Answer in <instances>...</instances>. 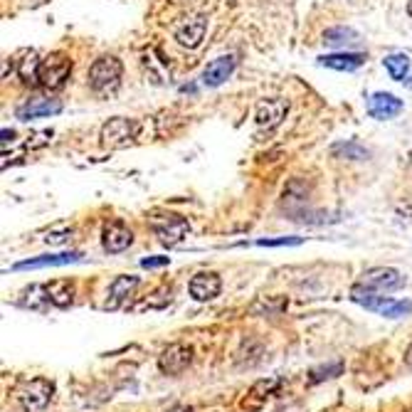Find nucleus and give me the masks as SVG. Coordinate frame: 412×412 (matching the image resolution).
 I'll list each match as a JSON object with an SVG mask.
<instances>
[{"mask_svg": "<svg viewBox=\"0 0 412 412\" xmlns=\"http://www.w3.org/2000/svg\"><path fill=\"white\" fill-rule=\"evenodd\" d=\"M15 398H18L20 407L25 412H45L50 407L54 398V383L50 378H28L18 385L15 390Z\"/></svg>", "mask_w": 412, "mask_h": 412, "instance_id": "f257e3e1", "label": "nucleus"}, {"mask_svg": "<svg viewBox=\"0 0 412 412\" xmlns=\"http://www.w3.org/2000/svg\"><path fill=\"white\" fill-rule=\"evenodd\" d=\"M121 74H124V65L121 59L114 54H104V57L94 59V65L89 67V87L96 94H114L121 84Z\"/></svg>", "mask_w": 412, "mask_h": 412, "instance_id": "f03ea898", "label": "nucleus"}, {"mask_svg": "<svg viewBox=\"0 0 412 412\" xmlns=\"http://www.w3.org/2000/svg\"><path fill=\"white\" fill-rule=\"evenodd\" d=\"M148 223H151L154 235L158 237V242L165 245V247L181 245L190 232V223L185 218H181V215H176V212H154Z\"/></svg>", "mask_w": 412, "mask_h": 412, "instance_id": "7ed1b4c3", "label": "nucleus"}, {"mask_svg": "<svg viewBox=\"0 0 412 412\" xmlns=\"http://www.w3.org/2000/svg\"><path fill=\"white\" fill-rule=\"evenodd\" d=\"M72 74V59L65 52H52L42 59L40 65V84L50 92H57L67 84Z\"/></svg>", "mask_w": 412, "mask_h": 412, "instance_id": "20e7f679", "label": "nucleus"}, {"mask_svg": "<svg viewBox=\"0 0 412 412\" xmlns=\"http://www.w3.org/2000/svg\"><path fill=\"white\" fill-rule=\"evenodd\" d=\"M138 134V121L124 116H114L101 126V143L106 148H121L131 143Z\"/></svg>", "mask_w": 412, "mask_h": 412, "instance_id": "39448f33", "label": "nucleus"}, {"mask_svg": "<svg viewBox=\"0 0 412 412\" xmlns=\"http://www.w3.org/2000/svg\"><path fill=\"white\" fill-rule=\"evenodd\" d=\"M358 284L373 289L378 294H388V291H398L405 287V277H402V271L393 269V267H373V269L363 271Z\"/></svg>", "mask_w": 412, "mask_h": 412, "instance_id": "423d86ee", "label": "nucleus"}, {"mask_svg": "<svg viewBox=\"0 0 412 412\" xmlns=\"http://www.w3.org/2000/svg\"><path fill=\"white\" fill-rule=\"evenodd\" d=\"M193 363V348L188 343H171L158 356V368L163 375H181Z\"/></svg>", "mask_w": 412, "mask_h": 412, "instance_id": "0eeeda50", "label": "nucleus"}, {"mask_svg": "<svg viewBox=\"0 0 412 412\" xmlns=\"http://www.w3.org/2000/svg\"><path fill=\"white\" fill-rule=\"evenodd\" d=\"M134 242V232L126 227L124 220H112V223L104 225L101 230V247L109 254H121L131 247Z\"/></svg>", "mask_w": 412, "mask_h": 412, "instance_id": "6e6552de", "label": "nucleus"}, {"mask_svg": "<svg viewBox=\"0 0 412 412\" xmlns=\"http://www.w3.org/2000/svg\"><path fill=\"white\" fill-rule=\"evenodd\" d=\"M205 30H207V20L203 18V15H193V18H185L183 23H178L176 30H173V35H176L181 48L193 50L203 42Z\"/></svg>", "mask_w": 412, "mask_h": 412, "instance_id": "1a4fd4ad", "label": "nucleus"}, {"mask_svg": "<svg viewBox=\"0 0 412 412\" xmlns=\"http://www.w3.org/2000/svg\"><path fill=\"white\" fill-rule=\"evenodd\" d=\"M289 114V101L287 99H265L257 106V126L259 129H277Z\"/></svg>", "mask_w": 412, "mask_h": 412, "instance_id": "9d476101", "label": "nucleus"}, {"mask_svg": "<svg viewBox=\"0 0 412 412\" xmlns=\"http://www.w3.org/2000/svg\"><path fill=\"white\" fill-rule=\"evenodd\" d=\"M188 291L195 301H212L223 291V279L215 271H198L188 284Z\"/></svg>", "mask_w": 412, "mask_h": 412, "instance_id": "9b49d317", "label": "nucleus"}, {"mask_svg": "<svg viewBox=\"0 0 412 412\" xmlns=\"http://www.w3.org/2000/svg\"><path fill=\"white\" fill-rule=\"evenodd\" d=\"M62 112V101L59 99H45V96H35V99L25 101L23 106H18L15 116L20 121H30V119H42V116H54Z\"/></svg>", "mask_w": 412, "mask_h": 412, "instance_id": "f8f14e48", "label": "nucleus"}, {"mask_svg": "<svg viewBox=\"0 0 412 412\" xmlns=\"http://www.w3.org/2000/svg\"><path fill=\"white\" fill-rule=\"evenodd\" d=\"M402 109H405L402 99H398L395 94H388V92H378V94H373L371 99H368V114H371L373 119H380V121L395 119Z\"/></svg>", "mask_w": 412, "mask_h": 412, "instance_id": "ddd939ff", "label": "nucleus"}, {"mask_svg": "<svg viewBox=\"0 0 412 412\" xmlns=\"http://www.w3.org/2000/svg\"><path fill=\"white\" fill-rule=\"evenodd\" d=\"M84 254L82 252H59V254H45V257H35V259H23L18 265L12 267L15 271H25V269H48V267H65V265H74L79 262Z\"/></svg>", "mask_w": 412, "mask_h": 412, "instance_id": "4468645a", "label": "nucleus"}, {"mask_svg": "<svg viewBox=\"0 0 412 412\" xmlns=\"http://www.w3.org/2000/svg\"><path fill=\"white\" fill-rule=\"evenodd\" d=\"M235 54H225V57L212 59L210 65L203 70V84L205 87H220L223 82H227V77L235 70Z\"/></svg>", "mask_w": 412, "mask_h": 412, "instance_id": "2eb2a0df", "label": "nucleus"}, {"mask_svg": "<svg viewBox=\"0 0 412 412\" xmlns=\"http://www.w3.org/2000/svg\"><path fill=\"white\" fill-rule=\"evenodd\" d=\"M48 289V299L52 307L57 309H70L74 304V296H77V284L72 279H54V282L45 284Z\"/></svg>", "mask_w": 412, "mask_h": 412, "instance_id": "dca6fc26", "label": "nucleus"}, {"mask_svg": "<svg viewBox=\"0 0 412 412\" xmlns=\"http://www.w3.org/2000/svg\"><path fill=\"white\" fill-rule=\"evenodd\" d=\"M363 62H365L363 52H336V54L318 57V65L329 67V70H336V72H353L358 70Z\"/></svg>", "mask_w": 412, "mask_h": 412, "instance_id": "f3484780", "label": "nucleus"}, {"mask_svg": "<svg viewBox=\"0 0 412 412\" xmlns=\"http://www.w3.org/2000/svg\"><path fill=\"white\" fill-rule=\"evenodd\" d=\"M40 65L42 59L37 57L35 50H25L18 54V77L25 84H37L40 82Z\"/></svg>", "mask_w": 412, "mask_h": 412, "instance_id": "a211bd4d", "label": "nucleus"}, {"mask_svg": "<svg viewBox=\"0 0 412 412\" xmlns=\"http://www.w3.org/2000/svg\"><path fill=\"white\" fill-rule=\"evenodd\" d=\"M324 42L329 48H356L360 45V32H356L353 28H331L324 32Z\"/></svg>", "mask_w": 412, "mask_h": 412, "instance_id": "6ab92c4d", "label": "nucleus"}, {"mask_svg": "<svg viewBox=\"0 0 412 412\" xmlns=\"http://www.w3.org/2000/svg\"><path fill=\"white\" fill-rule=\"evenodd\" d=\"M136 287H138V277H134V274H121V277H116L112 282V287H109V307L121 304L126 296H131V291H134Z\"/></svg>", "mask_w": 412, "mask_h": 412, "instance_id": "aec40b11", "label": "nucleus"}, {"mask_svg": "<svg viewBox=\"0 0 412 412\" xmlns=\"http://www.w3.org/2000/svg\"><path fill=\"white\" fill-rule=\"evenodd\" d=\"M287 296H259L249 307V313L254 316H279L287 309Z\"/></svg>", "mask_w": 412, "mask_h": 412, "instance_id": "412c9836", "label": "nucleus"}, {"mask_svg": "<svg viewBox=\"0 0 412 412\" xmlns=\"http://www.w3.org/2000/svg\"><path fill=\"white\" fill-rule=\"evenodd\" d=\"M383 62H385V70H388L390 79H395V82H405L407 72H410V57H407L405 52L388 54Z\"/></svg>", "mask_w": 412, "mask_h": 412, "instance_id": "4be33fe9", "label": "nucleus"}, {"mask_svg": "<svg viewBox=\"0 0 412 412\" xmlns=\"http://www.w3.org/2000/svg\"><path fill=\"white\" fill-rule=\"evenodd\" d=\"M23 304H25V307H30V309H35V311H45V309H48V304H50L45 284H32L30 289H25Z\"/></svg>", "mask_w": 412, "mask_h": 412, "instance_id": "5701e85b", "label": "nucleus"}, {"mask_svg": "<svg viewBox=\"0 0 412 412\" xmlns=\"http://www.w3.org/2000/svg\"><path fill=\"white\" fill-rule=\"evenodd\" d=\"M385 318H398V316H405V313H412V301L410 299H402V301H395V299H385L380 311Z\"/></svg>", "mask_w": 412, "mask_h": 412, "instance_id": "b1692460", "label": "nucleus"}, {"mask_svg": "<svg viewBox=\"0 0 412 412\" xmlns=\"http://www.w3.org/2000/svg\"><path fill=\"white\" fill-rule=\"evenodd\" d=\"M341 371H343V363H329V365H321V368H313V371L309 373V383L311 385L324 383L329 378L341 375Z\"/></svg>", "mask_w": 412, "mask_h": 412, "instance_id": "393cba45", "label": "nucleus"}, {"mask_svg": "<svg viewBox=\"0 0 412 412\" xmlns=\"http://www.w3.org/2000/svg\"><path fill=\"white\" fill-rule=\"evenodd\" d=\"M304 242V237H274V240H257L254 245L257 247H296V245H301Z\"/></svg>", "mask_w": 412, "mask_h": 412, "instance_id": "a878e982", "label": "nucleus"}, {"mask_svg": "<svg viewBox=\"0 0 412 412\" xmlns=\"http://www.w3.org/2000/svg\"><path fill=\"white\" fill-rule=\"evenodd\" d=\"M165 265H171V257H146V259H141V267L143 269H158V267H165Z\"/></svg>", "mask_w": 412, "mask_h": 412, "instance_id": "bb28decb", "label": "nucleus"}, {"mask_svg": "<svg viewBox=\"0 0 412 412\" xmlns=\"http://www.w3.org/2000/svg\"><path fill=\"white\" fill-rule=\"evenodd\" d=\"M72 240V230H62V232H48V237H45V242L48 245H62V242Z\"/></svg>", "mask_w": 412, "mask_h": 412, "instance_id": "cd10ccee", "label": "nucleus"}, {"mask_svg": "<svg viewBox=\"0 0 412 412\" xmlns=\"http://www.w3.org/2000/svg\"><path fill=\"white\" fill-rule=\"evenodd\" d=\"M333 151H346V154H351L353 158H365V156H368V154L363 151V148L356 146V143H348V146H336Z\"/></svg>", "mask_w": 412, "mask_h": 412, "instance_id": "c85d7f7f", "label": "nucleus"}, {"mask_svg": "<svg viewBox=\"0 0 412 412\" xmlns=\"http://www.w3.org/2000/svg\"><path fill=\"white\" fill-rule=\"evenodd\" d=\"M12 138H15V131H8V129H3V148L8 146V141L12 143Z\"/></svg>", "mask_w": 412, "mask_h": 412, "instance_id": "c756f323", "label": "nucleus"}, {"mask_svg": "<svg viewBox=\"0 0 412 412\" xmlns=\"http://www.w3.org/2000/svg\"><path fill=\"white\" fill-rule=\"evenodd\" d=\"M405 363H407V368H412V343L407 346V351H405Z\"/></svg>", "mask_w": 412, "mask_h": 412, "instance_id": "7c9ffc66", "label": "nucleus"}, {"mask_svg": "<svg viewBox=\"0 0 412 412\" xmlns=\"http://www.w3.org/2000/svg\"><path fill=\"white\" fill-rule=\"evenodd\" d=\"M168 412H195L193 407H173V410H168Z\"/></svg>", "mask_w": 412, "mask_h": 412, "instance_id": "2f4dec72", "label": "nucleus"}, {"mask_svg": "<svg viewBox=\"0 0 412 412\" xmlns=\"http://www.w3.org/2000/svg\"><path fill=\"white\" fill-rule=\"evenodd\" d=\"M407 12L412 15V0H407Z\"/></svg>", "mask_w": 412, "mask_h": 412, "instance_id": "473e14b6", "label": "nucleus"}, {"mask_svg": "<svg viewBox=\"0 0 412 412\" xmlns=\"http://www.w3.org/2000/svg\"><path fill=\"white\" fill-rule=\"evenodd\" d=\"M407 84H410V87H412V79H407Z\"/></svg>", "mask_w": 412, "mask_h": 412, "instance_id": "72a5a7b5", "label": "nucleus"}]
</instances>
